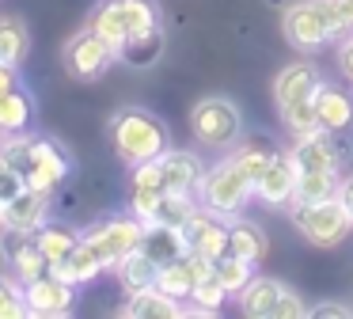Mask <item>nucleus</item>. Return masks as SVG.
Wrapping results in <instances>:
<instances>
[{
    "label": "nucleus",
    "instance_id": "nucleus-1",
    "mask_svg": "<svg viewBox=\"0 0 353 319\" xmlns=\"http://www.w3.org/2000/svg\"><path fill=\"white\" fill-rule=\"evenodd\" d=\"M0 160H8L23 175L27 186L46 190V194H54L72 171V156L61 144L50 141V137H27V129L23 133H8L0 141Z\"/></svg>",
    "mask_w": 353,
    "mask_h": 319
},
{
    "label": "nucleus",
    "instance_id": "nucleus-2",
    "mask_svg": "<svg viewBox=\"0 0 353 319\" xmlns=\"http://www.w3.org/2000/svg\"><path fill=\"white\" fill-rule=\"evenodd\" d=\"M319 68L312 61H292L277 72L274 80V103L281 110V122L292 137H304L319 129V114H315V88H319Z\"/></svg>",
    "mask_w": 353,
    "mask_h": 319
},
{
    "label": "nucleus",
    "instance_id": "nucleus-3",
    "mask_svg": "<svg viewBox=\"0 0 353 319\" xmlns=\"http://www.w3.org/2000/svg\"><path fill=\"white\" fill-rule=\"evenodd\" d=\"M110 141H114V152L122 164L137 167L148 164V160L163 156L171 148L168 144V126L156 118L145 106H125L110 118Z\"/></svg>",
    "mask_w": 353,
    "mask_h": 319
},
{
    "label": "nucleus",
    "instance_id": "nucleus-4",
    "mask_svg": "<svg viewBox=\"0 0 353 319\" xmlns=\"http://www.w3.org/2000/svg\"><path fill=\"white\" fill-rule=\"evenodd\" d=\"M198 197L205 209L221 213V217H239L243 205L254 197V179L247 175V167L239 164V156L232 152L228 160L205 167V179L198 186Z\"/></svg>",
    "mask_w": 353,
    "mask_h": 319
},
{
    "label": "nucleus",
    "instance_id": "nucleus-5",
    "mask_svg": "<svg viewBox=\"0 0 353 319\" xmlns=\"http://www.w3.org/2000/svg\"><path fill=\"white\" fill-rule=\"evenodd\" d=\"M88 27L99 30L114 50H122L130 38L160 27V8H156V0H103L92 12Z\"/></svg>",
    "mask_w": 353,
    "mask_h": 319
},
{
    "label": "nucleus",
    "instance_id": "nucleus-6",
    "mask_svg": "<svg viewBox=\"0 0 353 319\" xmlns=\"http://www.w3.org/2000/svg\"><path fill=\"white\" fill-rule=\"evenodd\" d=\"M289 217L300 228L307 243L315 247H338L353 232V217L342 205V197H323V202H289Z\"/></svg>",
    "mask_w": 353,
    "mask_h": 319
},
{
    "label": "nucleus",
    "instance_id": "nucleus-7",
    "mask_svg": "<svg viewBox=\"0 0 353 319\" xmlns=\"http://www.w3.org/2000/svg\"><path fill=\"white\" fill-rule=\"evenodd\" d=\"M190 129L205 148H236L243 141V114L232 99L205 95L190 110Z\"/></svg>",
    "mask_w": 353,
    "mask_h": 319
},
{
    "label": "nucleus",
    "instance_id": "nucleus-8",
    "mask_svg": "<svg viewBox=\"0 0 353 319\" xmlns=\"http://www.w3.org/2000/svg\"><path fill=\"white\" fill-rule=\"evenodd\" d=\"M281 30L296 50H319L323 42H330L334 35V19L327 12V0H296L285 8Z\"/></svg>",
    "mask_w": 353,
    "mask_h": 319
},
{
    "label": "nucleus",
    "instance_id": "nucleus-9",
    "mask_svg": "<svg viewBox=\"0 0 353 319\" xmlns=\"http://www.w3.org/2000/svg\"><path fill=\"white\" fill-rule=\"evenodd\" d=\"M141 235H145V220L141 217H107L99 224H92L84 232V240L95 247V255L103 258L107 270H114L125 255L141 247Z\"/></svg>",
    "mask_w": 353,
    "mask_h": 319
},
{
    "label": "nucleus",
    "instance_id": "nucleus-10",
    "mask_svg": "<svg viewBox=\"0 0 353 319\" xmlns=\"http://www.w3.org/2000/svg\"><path fill=\"white\" fill-rule=\"evenodd\" d=\"M61 61H65V72H69L72 80H99V76L118 61V50L99 35V30L84 27L80 35H72L69 42H65Z\"/></svg>",
    "mask_w": 353,
    "mask_h": 319
},
{
    "label": "nucleus",
    "instance_id": "nucleus-11",
    "mask_svg": "<svg viewBox=\"0 0 353 319\" xmlns=\"http://www.w3.org/2000/svg\"><path fill=\"white\" fill-rule=\"evenodd\" d=\"M23 300H27V316L34 319H61L77 308V285L65 278H57L54 270L42 278L23 285Z\"/></svg>",
    "mask_w": 353,
    "mask_h": 319
},
{
    "label": "nucleus",
    "instance_id": "nucleus-12",
    "mask_svg": "<svg viewBox=\"0 0 353 319\" xmlns=\"http://www.w3.org/2000/svg\"><path fill=\"white\" fill-rule=\"evenodd\" d=\"M183 235H186V247L205 255V258L228 255V217L205 209V205H198L190 213V220L183 224Z\"/></svg>",
    "mask_w": 353,
    "mask_h": 319
},
{
    "label": "nucleus",
    "instance_id": "nucleus-13",
    "mask_svg": "<svg viewBox=\"0 0 353 319\" xmlns=\"http://www.w3.org/2000/svg\"><path fill=\"white\" fill-rule=\"evenodd\" d=\"M296 164H292V152H270V164L262 167V179L254 186V197L270 209H281L296 197Z\"/></svg>",
    "mask_w": 353,
    "mask_h": 319
},
{
    "label": "nucleus",
    "instance_id": "nucleus-14",
    "mask_svg": "<svg viewBox=\"0 0 353 319\" xmlns=\"http://www.w3.org/2000/svg\"><path fill=\"white\" fill-rule=\"evenodd\" d=\"M342 160H345L342 133H327V129H315V133H304L296 144H292V164H296V171L342 167Z\"/></svg>",
    "mask_w": 353,
    "mask_h": 319
},
{
    "label": "nucleus",
    "instance_id": "nucleus-15",
    "mask_svg": "<svg viewBox=\"0 0 353 319\" xmlns=\"http://www.w3.org/2000/svg\"><path fill=\"white\" fill-rule=\"evenodd\" d=\"M160 171H163V186L168 194H198L201 179H205V164L201 156L186 148H168L160 156Z\"/></svg>",
    "mask_w": 353,
    "mask_h": 319
},
{
    "label": "nucleus",
    "instance_id": "nucleus-16",
    "mask_svg": "<svg viewBox=\"0 0 353 319\" xmlns=\"http://www.w3.org/2000/svg\"><path fill=\"white\" fill-rule=\"evenodd\" d=\"M163 194H168V186H163L160 156L133 167V175H130V209H133V217H141L148 224V217H152L156 202H160Z\"/></svg>",
    "mask_w": 353,
    "mask_h": 319
},
{
    "label": "nucleus",
    "instance_id": "nucleus-17",
    "mask_svg": "<svg viewBox=\"0 0 353 319\" xmlns=\"http://www.w3.org/2000/svg\"><path fill=\"white\" fill-rule=\"evenodd\" d=\"M50 217V194L46 190L27 186L19 197H12L8 205H0V224L19 228V232H39Z\"/></svg>",
    "mask_w": 353,
    "mask_h": 319
},
{
    "label": "nucleus",
    "instance_id": "nucleus-18",
    "mask_svg": "<svg viewBox=\"0 0 353 319\" xmlns=\"http://www.w3.org/2000/svg\"><path fill=\"white\" fill-rule=\"evenodd\" d=\"M315 114H319V129L327 133H345L353 126V95L338 84L319 80L315 88Z\"/></svg>",
    "mask_w": 353,
    "mask_h": 319
},
{
    "label": "nucleus",
    "instance_id": "nucleus-19",
    "mask_svg": "<svg viewBox=\"0 0 353 319\" xmlns=\"http://www.w3.org/2000/svg\"><path fill=\"white\" fill-rule=\"evenodd\" d=\"M183 311H186L183 300L160 293L156 285L130 293V296H125V304H122V316H125V319H179Z\"/></svg>",
    "mask_w": 353,
    "mask_h": 319
},
{
    "label": "nucleus",
    "instance_id": "nucleus-20",
    "mask_svg": "<svg viewBox=\"0 0 353 319\" xmlns=\"http://www.w3.org/2000/svg\"><path fill=\"white\" fill-rule=\"evenodd\" d=\"M141 251H145V255L152 258L156 266L179 262V258L190 255L183 228H171V224H145V235H141Z\"/></svg>",
    "mask_w": 353,
    "mask_h": 319
},
{
    "label": "nucleus",
    "instance_id": "nucleus-21",
    "mask_svg": "<svg viewBox=\"0 0 353 319\" xmlns=\"http://www.w3.org/2000/svg\"><path fill=\"white\" fill-rule=\"evenodd\" d=\"M285 285L277 278H251L243 289H239L236 304L247 319H274L277 311V300H281Z\"/></svg>",
    "mask_w": 353,
    "mask_h": 319
},
{
    "label": "nucleus",
    "instance_id": "nucleus-22",
    "mask_svg": "<svg viewBox=\"0 0 353 319\" xmlns=\"http://www.w3.org/2000/svg\"><path fill=\"white\" fill-rule=\"evenodd\" d=\"M103 270H107V266H103V258L95 255V247L84 240V235H80L77 251H72V255L65 258L61 266H54V273H57V278L72 281V285H88V281H92V278H99Z\"/></svg>",
    "mask_w": 353,
    "mask_h": 319
},
{
    "label": "nucleus",
    "instance_id": "nucleus-23",
    "mask_svg": "<svg viewBox=\"0 0 353 319\" xmlns=\"http://www.w3.org/2000/svg\"><path fill=\"white\" fill-rule=\"evenodd\" d=\"M163 42H168V35H163V23H160V27L130 38V42L118 50V61H125V65H133V68H148L163 57Z\"/></svg>",
    "mask_w": 353,
    "mask_h": 319
},
{
    "label": "nucleus",
    "instance_id": "nucleus-24",
    "mask_svg": "<svg viewBox=\"0 0 353 319\" xmlns=\"http://www.w3.org/2000/svg\"><path fill=\"white\" fill-rule=\"evenodd\" d=\"M31 118H34V99L27 88L16 84L12 91L0 95V129H4V133H23V129L31 126Z\"/></svg>",
    "mask_w": 353,
    "mask_h": 319
},
{
    "label": "nucleus",
    "instance_id": "nucleus-25",
    "mask_svg": "<svg viewBox=\"0 0 353 319\" xmlns=\"http://www.w3.org/2000/svg\"><path fill=\"white\" fill-rule=\"evenodd\" d=\"M156 273H160V266H156L141 247L133 251V255H125L122 262L114 266V278H118V285H122L125 293H137V289H152V285H156Z\"/></svg>",
    "mask_w": 353,
    "mask_h": 319
},
{
    "label": "nucleus",
    "instance_id": "nucleus-26",
    "mask_svg": "<svg viewBox=\"0 0 353 319\" xmlns=\"http://www.w3.org/2000/svg\"><path fill=\"white\" fill-rule=\"evenodd\" d=\"M228 255H239L247 262H259L266 255V232L251 220H232L228 217Z\"/></svg>",
    "mask_w": 353,
    "mask_h": 319
},
{
    "label": "nucleus",
    "instance_id": "nucleus-27",
    "mask_svg": "<svg viewBox=\"0 0 353 319\" xmlns=\"http://www.w3.org/2000/svg\"><path fill=\"white\" fill-rule=\"evenodd\" d=\"M338 186H342L338 167L300 171L296 175V197H292V202H323V197H338Z\"/></svg>",
    "mask_w": 353,
    "mask_h": 319
},
{
    "label": "nucleus",
    "instance_id": "nucleus-28",
    "mask_svg": "<svg viewBox=\"0 0 353 319\" xmlns=\"http://www.w3.org/2000/svg\"><path fill=\"white\" fill-rule=\"evenodd\" d=\"M34 243H39V251L50 258V270H54V266H61L65 258L77 251L80 232H72V228H57V224H42L39 232H34Z\"/></svg>",
    "mask_w": 353,
    "mask_h": 319
},
{
    "label": "nucleus",
    "instance_id": "nucleus-29",
    "mask_svg": "<svg viewBox=\"0 0 353 319\" xmlns=\"http://www.w3.org/2000/svg\"><path fill=\"white\" fill-rule=\"evenodd\" d=\"M194 285H198V273H194L190 258H179V262H168L160 266V273H156V289L168 296H175V300H190Z\"/></svg>",
    "mask_w": 353,
    "mask_h": 319
},
{
    "label": "nucleus",
    "instance_id": "nucleus-30",
    "mask_svg": "<svg viewBox=\"0 0 353 319\" xmlns=\"http://www.w3.org/2000/svg\"><path fill=\"white\" fill-rule=\"evenodd\" d=\"M31 50V35H27L23 19H12L4 15L0 19V65H19Z\"/></svg>",
    "mask_w": 353,
    "mask_h": 319
},
{
    "label": "nucleus",
    "instance_id": "nucleus-31",
    "mask_svg": "<svg viewBox=\"0 0 353 319\" xmlns=\"http://www.w3.org/2000/svg\"><path fill=\"white\" fill-rule=\"evenodd\" d=\"M198 197L194 194H163L160 202H156L152 217H148V224H171V228H183L186 220H190V213L198 209Z\"/></svg>",
    "mask_w": 353,
    "mask_h": 319
},
{
    "label": "nucleus",
    "instance_id": "nucleus-32",
    "mask_svg": "<svg viewBox=\"0 0 353 319\" xmlns=\"http://www.w3.org/2000/svg\"><path fill=\"white\" fill-rule=\"evenodd\" d=\"M228 289L221 285V278H216V270H213V278H205V281H198L194 285V293H190V300H186V311H194V316H216V311L224 308V300H228Z\"/></svg>",
    "mask_w": 353,
    "mask_h": 319
},
{
    "label": "nucleus",
    "instance_id": "nucleus-33",
    "mask_svg": "<svg viewBox=\"0 0 353 319\" xmlns=\"http://www.w3.org/2000/svg\"><path fill=\"white\" fill-rule=\"evenodd\" d=\"M251 266L254 262H247V258H239V255H221L216 258V278H221V285L228 289L232 296H239V289L254 278Z\"/></svg>",
    "mask_w": 353,
    "mask_h": 319
},
{
    "label": "nucleus",
    "instance_id": "nucleus-34",
    "mask_svg": "<svg viewBox=\"0 0 353 319\" xmlns=\"http://www.w3.org/2000/svg\"><path fill=\"white\" fill-rule=\"evenodd\" d=\"M12 270H16V281H19V285H27V281H34V278H42V273H50V258L42 255L39 243L31 240L16 258H12Z\"/></svg>",
    "mask_w": 353,
    "mask_h": 319
},
{
    "label": "nucleus",
    "instance_id": "nucleus-35",
    "mask_svg": "<svg viewBox=\"0 0 353 319\" xmlns=\"http://www.w3.org/2000/svg\"><path fill=\"white\" fill-rule=\"evenodd\" d=\"M27 316V300H23V285L16 278L0 273V319H23Z\"/></svg>",
    "mask_w": 353,
    "mask_h": 319
},
{
    "label": "nucleus",
    "instance_id": "nucleus-36",
    "mask_svg": "<svg viewBox=\"0 0 353 319\" xmlns=\"http://www.w3.org/2000/svg\"><path fill=\"white\" fill-rule=\"evenodd\" d=\"M23 190H27L23 175H19L16 167L8 164V160H0V205H8L12 197H19Z\"/></svg>",
    "mask_w": 353,
    "mask_h": 319
},
{
    "label": "nucleus",
    "instance_id": "nucleus-37",
    "mask_svg": "<svg viewBox=\"0 0 353 319\" xmlns=\"http://www.w3.org/2000/svg\"><path fill=\"white\" fill-rule=\"evenodd\" d=\"M327 12H330V19H334L338 38L353 35V0H327Z\"/></svg>",
    "mask_w": 353,
    "mask_h": 319
},
{
    "label": "nucleus",
    "instance_id": "nucleus-38",
    "mask_svg": "<svg viewBox=\"0 0 353 319\" xmlns=\"http://www.w3.org/2000/svg\"><path fill=\"white\" fill-rule=\"evenodd\" d=\"M31 240H34V232H19V228H0V255H4V258L12 262V258H16Z\"/></svg>",
    "mask_w": 353,
    "mask_h": 319
},
{
    "label": "nucleus",
    "instance_id": "nucleus-39",
    "mask_svg": "<svg viewBox=\"0 0 353 319\" xmlns=\"http://www.w3.org/2000/svg\"><path fill=\"white\" fill-rule=\"evenodd\" d=\"M307 316V308H304V300H300L292 289H285L281 293V300H277V311H274V319H304Z\"/></svg>",
    "mask_w": 353,
    "mask_h": 319
},
{
    "label": "nucleus",
    "instance_id": "nucleus-40",
    "mask_svg": "<svg viewBox=\"0 0 353 319\" xmlns=\"http://www.w3.org/2000/svg\"><path fill=\"white\" fill-rule=\"evenodd\" d=\"M307 316L312 319H353V311L345 304H315V308H307Z\"/></svg>",
    "mask_w": 353,
    "mask_h": 319
},
{
    "label": "nucleus",
    "instance_id": "nucleus-41",
    "mask_svg": "<svg viewBox=\"0 0 353 319\" xmlns=\"http://www.w3.org/2000/svg\"><path fill=\"white\" fill-rule=\"evenodd\" d=\"M338 68H342V76L353 84V35H345L342 46H338Z\"/></svg>",
    "mask_w": 353,
    "mask_h": 319
},
{
    "label": "nucleus",
    "instance_id": "nucleus-42",
    "mask_svg": "<svg viewBox=\"0 0 353 319\" xmlns=\"http://www.w3.org/2000/svg\"><path fill=\"white\" fill-rule=\"evenodd\" d=\"M338 197H342V205L350 209V217H353V175H342V186H338Z\"/></svg>",
    "mask_w": 353,
    "mask_h": 319
},
{
    "label": "nucleus",
    "instance_id": "nucleus-43",
    "mask_svg": "<svg viewBox=\"0 0 353 319\" xmlns=\"http://www.w3.org/2000/svg\"><path fill=\"white\" fill-rule=\"evenodd\" d=\"M16 65H0V95H4V91H12L16 88Z\"/></svg>",
    "mask_w": 353,
    "mask_h": 319
},
{
    "label": "nucleus",
    "instance_id": "nucleus-44",
    "mask_svg": "<svg viewBox=\"0 0 353 319\" xmlns=\"http://www.w3.org/2000/svg\"><path fill=\"white\" fill-rule=\"evenodd\" d=\"M4 137H8V133H4V129H0V141H4Z\"/></svg>",
    "mask_w": 353,
    "mask_h": 319
}]
</instances>
